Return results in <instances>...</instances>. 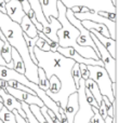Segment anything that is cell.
Instances as JSON below:
<instances>
[{"label": "cell", "mask_w": 119, "mask_h": 123, "mask_svg": "<svg viewBox=\"0 0 119 123\" xmlns=\"http://www.w3.org/2000/svg\"><path fill=\"white\" fill-rule=\"evenodd\" d=\"M4 1H6V2H8V1H10V0H4Z\"/></svg>", "instance_id": "f35d334b"}, {"label": "cell", "mask_w": 119, "mask_h": 123, "mask_svg": "<svg viewBox=\"0 0 119 123\" xmlns=\"http://www.w3.org/2000/svg\"><path fill=\"white\" fill-rule=\"evenodd\" d=\"M85 94H86V98H87V102L89 103V104L91 105L92 107H96V108H99V106H100V105L96 103L95 98L93 97V95L91 94V92H90L89 90L86 87V85H85Z\"/></svg>", "instance_id": "83f0119b"}, {"label": "cell", "mask_w": 119, "mask_h": 123, "mask_svg": "<svg viewBox=\"0 0 119 123\" xmlns=\"http://www.w3.org/2000/svg\"><path fill=\"white\" fill-rule=\"evenodd\" d=\"M2 45H3V41L0 39V66H6V67H8V68H13V62H10L9 64H7L6 62H4L3 58H2V56H1V48H2Z\"/></svg>", "instance_id": "1f68e13d"}, {"label": "cell", "mask_w": 119, "mask_h": 123, "mask_svg": "<svg viewBox=\"0 0 119 123\" xmlns=\"http://www.w3.org/2000/svg\"><path fill=\"white\" fill-rule=\"evenodd\" d=\"M75 17L79 19V21H85V19H88V21H92V22H96V23H101L104 24L107 27L109 32V36H111L112 39L116 40L117 38V26H116V22L112 21L109 18H106V17L100 15L99 13L93 12V11L89 10L87 12H78V13H74Z\"/></svg>", "instance_id": "ba28073f"}, {"label": "cell", "mask_w": 119, "mask_h": 123, "mask_svg": "<svg viewBox=\"0 0 119 123\" xmlns=\"http://www.w3.org/2000/svg\"><path fill=\"white\" fill-rule=\"evenodd\" d=\"M87 68L89 70V78L92 79L98 84L100 92L102 95L106 96L109 99V102L113 103L115 100V96L112 92V80L107 74L106 69L103 66L100 65H87Z\"/></svg>", "instance_id": "277c9868"}, {"label": "cell", "mask_w": 119, "mask_h": 123, "mask_svg": "<svg viewBox=\"0 0 119 123\" xmlns=\"http://www.w3.org/2000/svg\"><path fill=\"white\" fill-rule=\"evenodd\" d=\"M48 22H49L48 26L42 27V30H41V31H42L49 39H51L52 41L58 43L59 38H58L56 32H58V30L61 28V23L59 22V19L56 18V17H53V16H50L49 18H48Z\"/></svg>", "instance_id": "5bb4252c"}, {"label": "cell", "mask_w": 119, "mask_h": 123, "mask_svg": "<svg viewBox=\"0 0 119 123\" xmlns=\"http://www.w3.org/2000/svg\"><path fill=\"white\" fill-rule=\"evenodd\" d=\"M89 31H91L92 34L99 39V41L104 45L105 49L111 53V55L116 58V48H117V45H116V40H114V39H112V38H108V37L103 36V35H101L100 32L95 31V30H93V29L89 30Z\"/></svg>", "instance_id": "2e32d148"}, {"label": "cell", "mask_w": 119, "mask_h": 123, "mask_svg": "<svg viewBox=\"0 0 119 123\" xmlns=\"http://www.w3.org/2000/svg\"><path fill=\"white\" fill-rule=\"evenodd\" d=\"M77 93H78L79 108L74 117L73 123H89L94 113L93 110H92L91 105L87 102V98H86L85 80L83 79H80V81H79V85L77 87Z\"/></svg>", "instance_id": "8992f818"}, {"label": "cell", "mask_w": 119, "mask_h": 123, "mask_svg": "<svg viewBox=\"0 0 119 123\" xmlns=\"http://www.w3.org/2000/svg\"><path fill=\"white\" fill-rule=\"evenodd\" d=\"M39 2L41 4L43 15L47 18V21L50 16L58 18V0H39Z\"/></svg>", "instance_id": "9a60e30c"}, {"label": "cell", "mask_w": 119, "mask_h": 123, "mask_svg": "<svg viewBox=\"0 0 119 123\" xmlns=\"http://www.w3.org/2000/svg\"><path fill=\"white\" fill-rule=\"evenodd\" d=\"M20 25H21V28H22V30H23V32L25 35H27L28 37L34 38V37L38 36V30H37V28L35 27V25L33 24V22L30 21L28 15H26V14L24 15L21 23H20Z\"/></svg>", "instance_id": "e0dca14e"}, {"label": "cell", "mask_w": 119, "mask_h": 123, "mask_svg": "<svg viewBox=\"0 0 119 123\" xmlns=\"http://www.w3.org/2000/svg\"><path fill=\"white\" fill-rule=\"evenodd\" d=\"M36 47L38 48V49H40L41 51H50L49 43H48L45 39L40 38V37H39V38L37 39V41H36Z\"/></svg>", "instance_id": "f546056e"}, {"label": "cell", "mask_w": 119, "mask_h": 123, "mask_svg": "<svg viewBox=\"0 0 119 123\" xmlns=\"http://www.w3.org/2000/svg\"><path fill=\"white\" fill-rule=\"evenodd\" d=\"M0 30L4 35L10 45L19 52L20 56L23 60L24 66H25L24 76L28 80L38 84V66L30 58L29 51H28L25 39H24L21 25L12 21L7 14L0 12Z\"/></svg>", "instance_id": "7a4b0ae2"}, {"label": "cell", "mask_w": 119, "mask_h": 123, "mask_svg": "<svg viewBox=\"0 0 119 123\" xmlns=\"http://www.w3.org/2000/svg\"><path fill=\"white\" fill-rule=\"evenodd\" d=\"M28 2H29L30 9H32V11L34 12L37 21H38L43 27L48 26L49 22L47 21V18H46L45 15H43L42 9H41V4H40V2H39V0H28Z\"/></svg>", "instance_id": "ac0fdd59"}, {"label": "cell", "mask_w": 119, "mask_h": 123, "mask_svg": "<svg viewBox=\"0 0 119 123\" xmlns=\"http://www.w3.org/2000/svg\"><path fill=\"white\" fill-rule=\"evenodd\" d=\"M92 107V106H91ZM92 110H93V117L90 120V123H104V119L102 118V116L100 115L98 108L96 107H92Z\"/></svg>", "instance_id": "f1b7e54d"}, {"label": "cell", "mask_w": 119, "mask_h": 123, "mask_svg": "<svg viewBox=\"0 0 119 123\" xmlns=\"http://www.w3.org/2000/svg\"><path fill=\"white\" fill-rule=\"evenodd\" d=\"M28 106H29V109H30V111H32V113L35 116V118H36L37 121L39 123H48L47 120L43 117V115L41 113L40 107H39L38 105H28Z\"/></svg>", "instance_id": "cb8c5ba5"}, {"label": "cell", "mask_w": 119, "mask_h": 123, "mask_svg": "<svg viewBox=\"0 0 119 123\" xmlns=\"http://www.w3.org/2000/svg\"><path fill=\"white\" fill-rule=\"evenodd\" d=\"M89 123H90V122H89Z\"/></svg>", "instance_id": "60d3db41"}, {"label": "cell", "mask_w": 119, "mask_h": 123, "mask_svg": "<svg viewBox=\"0 0 119 123\" xmlns=\"http://www.w3.org/2000/svg\"><path fill=\"white\" fill-rule=\"evenodd\" d=\"M79 108V102H78V93L74 92L72 93L67 98V103L64 108V112H65L66 119L68 123H73L74 121V117L76 115L77 110Z\"/></svg>", "instance_id": "4fadbf2b"}, {"label": "cell", "mask_w": 119, "mask_h": 123, "mask_svg": "<svg viewBox=\"0 0 119 123\" xmlns=\"http://www.w3.org/2000/svg\"><path fill=\"white\" fill-rule=\"evenodd\" d=\"M4 90H6L8 93H10L12 96H14L17 100H20V102H24L27 105H38L39 107L43 106L42 100H41L37 95H33V94L28 93V92H26V91L14 89V87L9 86V85Z\"/></svg>", "instance_id": "30bf717a"}, {"label": "cell", "mask_w": 119, "mask_h": 123, "mask_svg": "<svg viewBox=\"0 0 119 123\" xmlns=\"http://www.w3.org/2000/svg\"><path fill=\"white\" fill-rule=\"evenodd\" d=\"M80 9H81V6H73V8H72V11H73L74 13H78V12H80Z\"/></svg>", "instance_id": "8d00e7d4"}, {"label": "cell", "mask_w": 119, "mask_h": 123, "mask_svg": "<svg viewBox=\"0 0 119 123\" xmlns=\"http://www.w3.org/2000/svg\"><path fill=\"white\" fill-rule=\"evenodd\" d=\"M85 85H86V87H87V89L91 92V94L93 95V97L95 98L96 103L100 105L101 102H102V94H101L98 84H96V83L94 82L92 79L88 78V79H86V80H85Z\"/></svg>", "instance_id": "44dd1931"}, {"label": "cell", "mask_w": 119, "mask_h": 123, "mask_svg": "<svg viewBox=\"0 0 119 123\" xmlns=\"http://www.w3.org/2000/svg\"><path fill=\"white\" fill-rule=\"evenodd\" d=\"M90 34H91V38H92V40H93L94 44L98 48L99 58L102 61L103 66H104V68L106 69L112 82H116V81H117V74H116V65H117V63H116V58L111 55V53L105 49L104 45L99 41V39L96 38L91 31H90Z\"/></svg>", "instance_id": "52a82bcc"}, {"label": "cell", "mask_w": 119, "mask_h": 123, "mask_svg": "<svg viewBox=\"0 0 119 123\" xmlns=\"http://www.w3.org/2000/svg\"><path fill=\"white\" fill-rule=\"evenodd\" d=\"M0 96H1L2 103H3L4 107H6L7 109H9L10 111L15 109L22 117L26 118V115H25V112H24V110L22 109V104L20 100H17L14 96H12L10 93H8L4 89L0 90Z\"/></svg>", "instance_id": "8fae6325"}, {"label": "cell", "mask_w": 119, "mask_h": 123, "mask_svg": "<svg viewBox=\"0 0 119 123\" xmlns=\"http://www.w3.org/2000/svg\"><path fill=\"white\" fill-rule=\"evenodd\" d=\"M21 104H22V109L24 110V112H25V115H26V119H27L28 123H39L37 121L36 118H35V116L32 113V111H30V109H29V106L24 102H21Z\"/></svg>", "instance_id": "484cf974"}, {"label": "cell", "mask_w": 119, "mask_h": 123, "mask_svg": "<svg viewBox=\"0 0 119 123\" xmlns=\"http://www.w3.org/2000/svg\"><path fill=\"white\" fill-rule=\"evenodd\" d=\"M56 51L59 53H61L62 55L66 56V57H69L72 60H74L76 63H79V64H86V65H100V66H103V63L102 61H95L93 58H86L83 56H81L79 53H77L72 47H66V48H63V47H59L56 48ZM104 67V66H103Z\"/></svg>", "instance_id": "9c48e42d"}, {"label": "cell", "mask_w": 119, "mask_h": 123, "mask_svg": "<svg viewBox=\"0 0 119 123\" xmlns=\"http://www.w3.org/2000/svg\"><path fill=\"white\" fill-rule=\"evenodd\" d=\"M72 77L74 79V82L76 84V87H78L79 85V81L81 79V74H80V69H79V63H75L74 66L72 68Z\"/></svg>", "instance_id": "4316f807"}, {"label": "cell", "mask_w": 119, "mask_h": 123, "mask_svg": "<svg viewBox=\"0 0 119 123\" xmlns=\"http://www.w3.org/2000/svg\"><path fill=\"white\" fill-rule=\"evenodd\" d=\"M6 14L10 17L12 21L16 22V23H21L23 16L25 15L22 4L19 0H10V1L6 2Z\"/></svg>", "instance_id": "7c38bea8"}, {"label": "cell", "mask_w": 119, "mask_h": 123, "mask_svg": "<svg viewBox=\"0 0 119 123\" xmlns=\"http://www.w3.org/2000/svg\"><path fill=\"white\" fill-rule=\"evenodd\" d=\"M79 69H80V74H81V79L86 80L89 78V70L87 68L86 64H79Z\"/></svg>", "instance_id": "4dcf8cb0"}, {"label": "cell", "mask_w": 119, "mask_h": 123, "mask_svg": "<svg viewBox=\"0 0 119 123\" xmlns=\"http://www.w3.org/2000/svg\"><path fill=\"white\" fill-rule=\"evenodd\" d=\"M99 14L102 15V16L106 17V18H109L112 19V21L116 22V19H117V15H116V13H112V12H105V11H101V12H99Z\"/></svg>", "instance_id": "d6a6232c"}, {"label": "cell", "mask_w": 119, "mask_h": 123, "mask_svg": "<svg viewBox=\"0 0 119 123\" xmlns=\"http://www.w3.org/2000/svg\"><path fill=\"white\" fill-rule=\"evenodd\" d=\"M49 83H50V86H49V90H47V91L51 92V93H56L61 89V83H60L58 77L54 76V74L49 78Z\"/></svg>", "instance_id": "d4e9b609"}, {"label": "cell", "mask_w": 119, "mask_h": 123, "mask_svg": "<svg viewBox=\"0 0 119 123\" xmlns=\"http://www.w3.org/2000/svg\"><path fill=\"white\" fill-rule=\"evenodd\" d=\"M66 9H72L73 6H86L93 12H112L117 13V6L112 2V0H60Z\"/></svg>", "instance_id": "5b68a950"}, {"label": "cell", "mask_w": 119, "mask_h": 123, "mask_svg": "<svg viewBox=\"0 0 119 123\" xmlns=\"http://www.w3.org/2000/svg\"><path fill=\"white\" fill-rule=\"evenodd\" d=\"M3 106H4V105H3V103H2L1 100H0V110H1V109H2V107H3Z\"/></svg>", "instance_id": "74e56055"}, {"label": "cell", "mask_w": 119, "mask_h": 123, "mask_svg": "<svg viewBox=\"0 0 119 123\" xmlns=\"http://www.w3.org/2000/svg\"><path fill=\"white\" fill-rule=\"evenodd\" d=\"M19 1L21 2L22 8H23L25 14H27V13L29 12V10H30V4H29V2H28V0H19Z\"/></svg>", "instance_id": "e575fe53"}, {"label": "cell", "mask_w": 119, "mask_h": 123, "mask_svg": "<svg viewBox=\"0 0 119 123\" xmlns=\"http://www.w3.org/2000/svg\"><path fill=\"white\" fill-rule=\"evenodd\" d=\"M11 57H12V62H13V69L15 71L20 72V74H25V66H24V62L22 60V57L20 56L19 52L12 48L11 50Z\"/></svg>", "instance_id": "ffe728a7"}, {"label": "cell", "mask_w": 119, "mask_h": 123, "mask_svg": "<svg viewBox=\"0 0 119 123\" xmlns=\"http://www.w3.org/2000/svg\"><path fill=\"white\" fill-rule=\"evenodd\" d=\"M0 120L3 123H16L14 113L12 111H10L9 109H7L4 106L0 110Z\"/></svg>", "instance_id": "7402d4cb"}, {"label": "cell", "mask_w": 119, "mask_h": 123, "mask_svg": "<svg viewBox=\"0 0 119 123\" xmlns=\"http://www.w3.org/2000/svg\"><path fill=\"white\" fill-rule=\"evenodd\" d=\"M58 19L61 23V28L58 30L56 35L59 38V45L60 47H72L77 53H79L81 56L86 58H93L95 61H100L99 56L94 52L93 48L88 45H79L77 43V38L79 36V30L70 23L66 17V6L58 0Z\"/></svg>", "instance_id": "3957f363"}, {"label": "cell", "mask_w": 119, "mask_h": 123, "mask_svg": "<svg viewBox=\"0 0 119 123\" xmlns=\"http://www.w3.org/2000/svg\"><path fill=\"white\" fill-rule=\"evenodd\" d=\"M38 80H39L38 86L40 87L41 90H43V91L49 90V86H50L49 79L47 78L45 71H43V69L41 67H38Z\"/></svg>", "instance_id": "603a6c76"}, {"label": "cell", "mask_w": 119, "mask_h": 123, "mask_svg": "<svg viewBox=\"0 0 119 123\" xmlns=\"http://www.w3.org/2000/svg\"><path fill=\"white\" fill-rule=\"evenodd\" d=\"M0 100H1V102H2V99H1V96H0Z\"/></svg>", "instance_id": "ab89813d"}, {"label": "cell", "mask_w": 119, "mask_h": 123, "mask_svg": "<svg viewBox=\"0 0 119 123\" xmlns=\"http://www.w3.org/2000/svg\"><path fill=\"white\" fill-rule=\"evenodd\" d=\"M98 110H99V112H100V115L102 116L103 119H105V118L107 117V109H106V106H105L104 102H103V99H102V102H101L100 106H99Z\"/></svg>", "instance_id": "836d02e7"}, {"label": "cell", "mask_w": 119, "mask_h": 123, "mask_svg": "<svg viewBox=\"0 0 119 123\" xmlns=\"http://www.w3.org/2000/svg\"><path fill=\"white\" fill-rule=\"evenodd\" d=\"M81 24H82V26L86 28V29H88V30L93 29V30H95V31L100 32V34L103 35V36L111 38L109 32H108V29H107V27L104 25V24L96 23V22H92V21H88V19L81 21Z\"/></svg>", "instance_id": "d6986e66"}, {"label": "cell", "mask_w": 119, "mask_h": 123, "mask_svg": "<svg viewBox=\"0 0 119 123\" xmlns=\"http://www.w3.org/2000/svg\"><path fill=\"white\" fill-rule=\"evenodd\" d=\"M34 53L38 61L37 66L42 68L48 79L53 74L58 77L61 89L56 93H51L49 91H46V93L64 109L68 96L77 92L76 84L72 77V68L76 62L62 55L58 51H41L37 47L34 48Z\"/></svg>", "instance_id": "6da1fadb"}, {"label": "cell", "mask_w": 119, "mask_h": 123, "mask_svg": "<svg viewBox=\"0 0 119 123\" xmlns=\"http://www.w3.org/2000/svg\"><path fill=\"white\" fill-rule=\"evenodd\" d=\"M116 86H117V82H112V92H113V95L115 97H117V89H116Z\"/></svg>", "instance_id": "d590c367"}]
</instances>
